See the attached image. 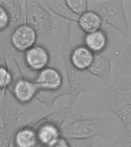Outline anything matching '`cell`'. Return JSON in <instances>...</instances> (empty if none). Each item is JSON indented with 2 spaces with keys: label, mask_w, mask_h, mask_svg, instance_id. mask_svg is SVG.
I'll return each mask as SVG.
<instances>
[{
  "label": "cell",
  "mask_w": 131,
  "mask_h": 147,
  "mask_svg": "<svg viewBox=\"0 0 131 147\" xmlns=\"http://www.w3.org/2000/svg\"><path fill=\"white\" fill-rule=\"evenodd\" d=\"M0 30L2 31L10 27L11 19L8 13L2 5L0 7Z\"/></svg>",
  "instance_id": "d6986e66"
},
{
  "label": "cell",
  "mask_w": 131,
  "mask_h": 147,
  "mask_svg": "<svg viewBox=\"0 0 131 147\" xmlns=\"http://www.w3.org/2000/svg\"><path fill=\"white\" fill-rule=\"evenodd\" d=\"M61 75L54 68L47 67L40 71L37 77L36 83L39 88L45 90H54L61 86Z\"/></svg>",
  "instance_id": "52a82bcc"
},
{
  "label": "cell",
  "mask_w": 131,
  "mask_h": 147,
  "mask_svg": "<svg viewBox=\"0 0 131 147\" xmlns=\"http://www.w3.org/2000/svg\"><path fill=\"white\" fill-rule=\"evenodd\" d=\"M37 2L26 1V24L33 28L38 34H43L51 29L52 18L49 12Z\"/></svg>",
  "instance_id": "3957f363"
},
{
  "label": "cell",
  "mask_w": 131,
  "mask_h": 147,
  "mask_svg": "<svg viewBox=\"0 0 131 147\" xmlns=\"http://www.w3.org/2000/svg\"><path fill=\"white\" fill-rule=\"evenodd\" d=\"M98 147H131V137L121 132L114 142L108 144H101Z\"/></svg>",
  "instance_id": "e0dca14e"
},
{
  "label": "cell",
  "mask_w": 131,
  "mask_h": 147,
  "mask_svg": "<svg viewBox=\"0 0 131 147\" xmlns=\"http://www.w3.org/2000/svg\"><path fill=\"white\" fill-rule=\"evenodd\" d=\"M124 3L129 25L130 34H131V0L124 1Z\"/></svg>",
  "instance_id": "ffe728a7"
},
{
  "label": "cell",
  "mask_w": 131,
  "mask_h": 147,
  "mask_svg": "<svg viewBox=\"0 0 131 147\" xmlns=\"http://www.w3.org/2000/svg\"><path fill=\"white\" fill-rule=\"evenodd\" d=\"M94 54L83 44L77 46L70 55L71 65L81 71L88 70L94 60Z\"/></svg>",
  "instance_id": "ba28073f"
},
{
  "label": "cell",
  "mask_w": 131,
  "mask_h": 147,
  "mask_svg": "<svg viewBox=\"0 0 131 147\" xmlns=\"http://www.w3.org/2000/svg\"><path fill=\"white\" fill-rule=\"evenodd\" d=\"M58 130L52 124H45L39 129L37 134L39 141L45 144H50L57 139Z\"/></svg>",
  "instance_id": "9a60e30c"
},
{
  "label": "cell",
  "mask_w": 131,
  "mask_h": 147,
  "mask_svg": "<svg viewBox=\"0 0 131 147\" xmlns=\"http://www.w3.org/2000/svg\"><path fill=\"white\" fill-rule=\"evenodd\" d=\"M24 53L25 63L31 70L40 72L47 67L50 61V55L43 47L34 46Z\"/></svg>",
  "instance_id": "5b68a950"
},
{
  "label": "cell",
  "mask_w": 131,
  "mask_h": 147,
  "mask_svg": "<svg viewBox=\"0 0 131 147\" xmlns=\"http://www.w3.org/2000/svg\"><path fill=\"white\" fill-rule=\"evenodd\" d=\"M39 88L36 82L25 79H19L14 87L16 97L22 102H27L31 99Z\"/></svg>",
  "instance_id": "8fae6325"
},
{
  "label": "cell",
  "mask_w": 131,
  "mask_h": 147,
  "mask_svg": "<svg viewBox=\"0 0 131 147\" xmlns=\"http://www.w3.org/2000/svg\"><path fill=\"white\" fill-rule=\"evenodd\" d=\"M88 71L107 84L112 80V62L109 57L102 54L95 55L94 60Z\"/></svg>",
  "instance_id": "8992f818"
},
{
  "label": "cell",
  "mask_w": 131,
  "mask_h": 147,
  "mask_svg": "<svg viewBox=\"0 0 131 147\" xmlns=\"http://www.w3.org/2000/svg\"><path fill=\"white\" fill-rule=\"evenodd\" d=\"M37 35L35 30L25 23L13 30L11 35V42L17 51L25 52L35 46Z\"/></svg>",
  "instance_id": "277c9868"
},
{
  "label": "cell",
  "mask_w": 131,
  "mask_h": 147,
  "mask_svg": "<svg viewBox=\"0 0 131 147\" xmlns=\"http://www.w3.org/2000/svg\"><path fill=\"white\" fill-rule=\"evenodd\" d=\"M77 23L79 27L85 34L98 30L103 24L100 17L96 13L90 10L80 16Z\"/></svg>",
  "instance_id": "30bf717a"
},
{
  "label": "cell",
  "mask_w": 131,
  "mask_h": 147,
  "mask_svg": "<svg viewBox=\"0 0 131 147\" xmlns=\"http://www.w3.org/2000/svg\"><path fill=\"white\" fill-rule=\"evenodd\" d=\"M1 5L4 7L10 15L11 23L10 27L14 30L22 25L21 21L24 19V10L20 1H1Z\"/></svg>",
  "instance_id": "7c38bea8"
},
{
  "label": "cell",
  "mask_w": 131,
  "mask_h": 147,
  "mask_svg": "<svg viewBox=\"0 0 131 147\" xmlns=\"http://www.w3.org/2000/svg\"><path fill=\"white\" fill-rule=\"evenodd\" d=\"M88 1V10L96 13L103 22L119 31L129 38L130 28L121 0H92Z\"/></svg>",
  "instance_id": "7a4b0ae2"
},
{
  "label": "cell",
  "mask_w": 131,
  "mask_h": 147,
  "mask_svg": "<svg viewBox=\"0 0 131 147\" xmlns=\"http://www.w3.org/2000/svg\"><path fill=\"white\" fill-rule=\"evenodd\" d=\"M113 74L111 81L88 98L86 105L88 112H110L115 115L131 107V77L121 75L113 70Z\"/></svg>",
  "instance_id": "6da1fadb"
},
{
  "label": "cell",
  "mask_w": 131,
  "mask_h": 147,
  "mask_svg": "<svg viewBox=\"0 0 131 147\" xmlns=\"http://www.w3.org/2000/svg\"><path fill=\"white\" fill-rule=\"evenodd\" d=\"M12 76L5 66L1 65L0 69V84L1 87H5L11 82Z\"/></svg>",
  "instance_id": "ac0fdd59"
},
{
  "label": "cell",
  "mask_w": 131,
  "mask_h": 147,
  "mask_svg": "<svg viewBox=\"0 0 131 147\" xmlns=\"http://www.w3.org/2000/svg\"><path fill=\"white\" fill-rule=\"evenodd\" d=\"M38 141L37 133L30 129L21 130L16 137V144L18 147H34Z\"/></svg>",
  "instance_id": "5bb4252c"
},
{
  "label": "cell",
  "mask_w": 131,
  "mask_h": 147,
  "mask_svg": "<svg viewBox=\"0 0 131 147\" xmlns=\"http://www.w3.org/2000/svg\"><path fill=\"white\" fill-rule=\"evenodd\" d=\"M119 56L112 61L113 70L125 76L131 77V36Z\"/></svg>",
  "instance_id": "9c48e42d"
},
{
  "label": "cell",
  "mask_w": 131,
  "mask_h": 147,
  "mask_svg": "<svg viewBox=\"0 0 131 147\" xmlns=\"http://www.w3.org/2000/svg\"><path fill=\"white\" fill-rule=\"evenodd\" d=\"M45 4L50 10L64 18L78 21L79 16L72 12L65 1H43Z\"/></svg>",
  "instance_id": "4fadbf2b"
},
{
  "label": "cell",
  "mask_w": 131,
  "mask_h": 147,
  "mask_svg": "<svg viewBox=\"0 0 131 147\" xmlns=\"http://www.w3.org/2000/svg\"><path fill=\"white\" fill-rule=\"evenodd\" d=\"M49 147H69L68 144L64 139H57L49 145Z\"/></svg>",
  "instance_id": "44dd1931"
},
{
  "label": "cell",
  "mask_w": 131,
  "mask_h": 147,
  "mask_svg": "<svg viewBox=\"0 0 131 147\" xmlns=\"http://www.w3.org/2000/svg\"><path fill=\"white\" fill-rule=\"evenodd\" d=\"M66 1L70 10L79 17L88 11V1H87L71 0Z\"/></svg>",
  "instance_id": "2e32d148"
}]
</instances>
